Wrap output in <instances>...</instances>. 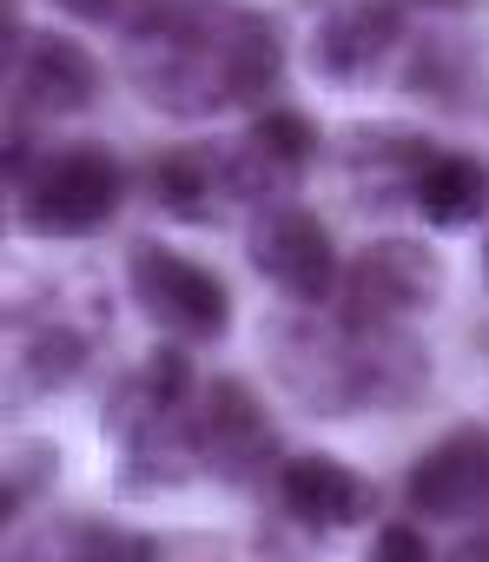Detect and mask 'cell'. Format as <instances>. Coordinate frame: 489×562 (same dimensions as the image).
Returning <instances> with one entry per match:
<instances>
[{
  "label": "cell",
  "mask_w": 489,
  "mask_h": 562,
  "mask_svg": "<svg viewBox=\"0 0 489 562\" xmlns=\"http://www.w3.org/2000/svg\"><path fill=\"white\" fill-rule=\"evenodd\" d=\"M133 285H139V299H146V312H152L159 325H172L179 338H218L225 318H231L225 285H218L205 265L179 258V251L139 245V251H133Z\"/></svg>",
  "instance_id": "obj_1"
},
{
  "label": "cell",
  "mask_w": 489,
  "mask_h": 562,
  "mask_svg": "<svg viewBox=\"0 0 489 562\" xmlns=\"http://www.w3.org/2000/svg\"><path fill=\"white\" fill-rule=\"evenodd\" d=\"M120 205V172L106 153H67L47 166V179L27 199V225L34 232H93L100 218H113Z\"/></svg>",
  "instance_id": "obj_2"
},
{
  "label": "cell",
  "mask_w": 489,
  "mask_h": 562,
  "mask_svg": "<svg viewBox=\"0 0 489 562\" xmlns=\"http://www.w3.org/2000/svg\"><path fill=\"white\" fill-rule=\"evenodd\" d=\"M252 258H259V271L272 278V285H285L292 299H305V305L331 299L338 258H331V238H325V225L311 212H272V218H259Z\"/></svg>",
  "instance_id": "obj_3"
},
{
  "label": "cell",
  "mask_w": 489,
  "mask_h": 562,
  "mask_svg": "<svg viewBox=\"0 0 489 562\" xmlns=\"http://www.w3.org/2000/svg\"><path fill=\"white\" fill-rule=\"evenodd\" d=\"M410 503L423 516H443V522L476 516L489 503V443L476 430H456L450 443H436L410 476Z\"/></svg>",
  "instance_id": "obj_4"
},
{
  "label": "cell",
  "mask_w": 489,
  "mask_h": 562,
  "mask_svg": "<svg viewBox=\"0 0 489 562\" xmlns=\"http://www.w3.org/2000/svg\"><path fill=\"white\" fill-rule=\"evenodd\" d=\"M278 490H285V509L298 522H311V529L357 522V476L344 463H331V457H292L285 476H278Z\"/></svg>",
  "instance_id": "obj_5"
},
{
  "label": "cell",
  "mask_w": 489,
  "mask_h": 562,
  "mask_svg": "<svg viewBox=\"0 0 489 562\" xmlns=\"http://www.w3.org/2000/svg\"><path fill=\"white\" fill-rule=\"evenodd\" d=\"M417 205H423V218L443 225V232L482 218V205H489V166H482V159H463V153L430 159L423 179H417Z\"/></svg>",
  "instance_id": "obj_6"
},
{
  "label": "cell",
  "mask_w": 489,
  "mask_h": 562,
  "mask_svg": "<svg viewBox=\"0 0 489 562\" xmlns=\"http://www.w3.org/2000/svg\"><path fill=\"white\" fill-rule=\"evenodd\" d=\"M21 93L41 113H73L93 100V60L73 41H34V54L21 67Z\"/></svg>",
  "instance_id": "obj_7"
},
{
  "label": "cell",
  "mask_w": 489,
  "mask_h": 562,
  "mask_svg": "<svg viewBox=\"0 0 489 562\" xmlns=\"http://www.w3.org/2000/svg\"><path fill=\"white\" fill-rule=\"evenodd\" d=\"M390 41H397L390 8L364 0V8H344V14L325 21V34H318V67H325V74H364L371 60L390 54Z\"/></svg>",
  "instance_id": "obj_8"
},
{
  "label": "cell",
  "mask_w": 489,
  "mask_h": 562,
  "mask_svg": "<svg viewBox=\"0 0 489 562\" xmlns=\"http://www.w3.org/2000/svg\"><path fill=\"white\" fill-rule=\"evenodd\" d=\"M252 139H259V153H265V159H278V166H305V159H311V146H318V133H311V120H305V113H265Z\"/></svg>",
  "instance_id": "obj_9"
},
{
  "label": "cell",
  "mask_w": 489,
  "mask_h": 562,
  "mask_svg": "<svg viewBox=\"0 0 489 562\" xmlns=\"http://www.w3.org/2000/svg\"><path fill=\"white\" fill-rule=\"evenodd\" d=\"M198 192H205V179H198V159H192V153L159 159V199H166L172 212H198Z\"/></svg>",
  "instance_id": "obj_10"
},
{
  "label": "cell",
  "mask_w": 489,
  "mask_h": 562,
  "mask_svg": "<svg viewBox=\"0 0 489 562\" xmlns=\"http://www.w3.org/2000/svg\"><path fill=\"white\" fill-rule=\"evenodd\" d=\"M152 391H159V397L185 391V351H159V358H152Z\"/></svg>",
  "instance_id": "obj_11"
},
{
  "label": "cell",
  "mask_w": 489,
  "mask_h": 562,
  "mask_svg": "<svg viewBox=\"0 0 489 562\" xmlns=\"http://www.w3.org/2000/svg\"><path fill=\"white\" fill-rule=\"evenodd\" d=\"M377 555H384V562H390V555L410 562V555H423V536H417V529H384V536H377Z\"/></svg>",
  "instance_id": "obj_12"
},
{
  "label": "cell",
  "mask_w": 489,
  "mask_h": 562,
  "mask_svg": "<svg viewBox=\"0 0 489 562\" xmlns=\"http://www.w3.org/2000/svg\"><path fill=\"white\" fill-rule=\"evenodd\" d=\"M60 8H67V14H80V21H93V14H106V8H113V0H60Z\"/></svg>",
  "instance_id": "obj_13"
}]
</instances>
